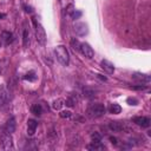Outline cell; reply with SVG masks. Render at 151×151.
I'll return each mask as SVG.
<instances>
[{
	"label": "cell",
	"instance_id": "cell-1",
	"mask_svg": "<svg viewBox=\"0 0 151 151\" xmlns=\"http://www.w3.org/2000/svg\"><path fill=\"white\" fill-rule=\"evenodd\" d=\"M54 53H55V57H57V60L64 65V66H67L68 63H70V55H68V51L67 48L64 46V45H59L54 48Z\"/></svg>",
	"mask_w": 151,
	"mask_h": 151
},
{
	"label": "cell",
	"instance_id": "cell-2",
	"mask_svg": "<svg viewBox=\"0 0 151 151\" xmlns=\"http://www.w3.org/2000/svg\"><path fill=\"white\" fill-rule=\"evenodd\" d=\"M104 113H105V106H104L103 104H100V103L91 104V105L87 107V114H88V117H91V118L101 117Z\"/></svg>",
	"mask_w": 151,
	"mask_h": 151
},
{
	"label": "cell",
	"instance_id": "cell-3",
	"mask_svg": "<svg viewBox=\"0 0 151 151\" xmlns=\"http://www.w3.org/2000/svg\"><path fill=\"white\" fill-rule=\"evenodd\" d=\"M33 22H34V26H35V38H37V41L40 45H45V42H46V33H45L44 27L41 26V24L35 21V18H33Z\"/></svg>",
	"mask_w": 151,
	"mask_h": 151
},
{
	"label": "cell",
	"instance_id": "cell-4",
	"mask_svg": "<svg viewBox=\"0 0 151 151\" xmlns=\"http://www.w3.org/2000/svg\"><path fill=\"white\" fill-rule=\"evenodd\" d=\"M1 147L4 150H13V139L11 133L4 132L1 134Z\"/></svg>",
	"mask_w": 151,
	"mask_h": 151
},
{
	"label": "cell",
	"instance_id": "cell-5",
	"mask_svg": "<svg viewBox=\"0 0 151 151\" xmlns=\"http://www.w3.org/2000/svg\"><path fill=\"white\" fill-rule=\"evenodd\" d=\"M8 100H9V94H8V91L5 86H1L0 87V109L4 110L7 104H8Z\"/></svg>",
	"mask_w": 151,
	"mask_h": 151
},
{
	"label": "cell",
	"instance_id": "cell-6",
	"mask_svg": "<svg viewBox=\"0 0 151 151\" xmlns=\"http://www.w3.org/2000/svg\"><path fill=\"white\" fill-rule=\"evenodd\" d=\"M73 27H74V31H76V33H77L78 35H80V37H84V35H86V34H87V32H88V26H87V24H85V22H81V21H78V22H76Z\"/></svg>",
	"mask_w": 151,
	"mask_h": 151
},
{
	"label": "cell",
	"instance_id": "cell-7",
	"mask_svg": "<svg viewBox=\"0 0 151 151\" xmlns=\"http://www.w3.org/2000/svg\"><path fill=\"white\" fill-rule=\"evenodd\" d=\"M81 53H83V55H85L86 58H88V59H91L93 55H94V51H93V48L87 44V42H83V44H80V50H79Z\"/></svg>",
	"mask_w": 151,
	"mask_h": 151
},
{
	"label": "cell",
	"instance_id": "cell-8",
	"mask_svg": "<svg viewBox=\"0 0 151 151\" xmlns=\"http://www.w3.org/2000/svg\"><path fill=\"white\" fill-rule=\"evenodd\" d=\"M100 65H101V68H103V70H104L106 73L112 74V73L114 72V66H113V64H112L111 61H109V60L104 59V60H101Z\"/></svg>",
	"mask_w": 151,
	"mask_h": 151
},
{
	"label": "cell",
	"instance_id": "cell-9",
	"mask_svg": "<svg viewBox=\"0 0 151 151\" xmlns=\"http://www.w3.org/2000/svg\"><path fill=\"white\" fill-rule=\"evenodd\" d=\"M133 122L138 125V126H142V127H149L150 126V119L147 117H136L133 119Z\"/></svg>",
	"mask_w": 151,
	"mask_h": 151
},
{
	"label": "cell",
	"instance_id": "cell-10",
	"mask_svg": "<svg viewBox=\"0 0 151 151\" xmlns=\"http://www.w3.org/2000/svg\"><path fill=\"white\" fill-rule=\"evenodd\" d=\"M37 126H38V123L37 120L34 119H28L27 120V134L28 136H33L35 130H37Z\"/></svg>",
	"mask_w": 151,
	"mask_h": 151
},
{
	"label": "cell",
	"instance_id": "cell-11",
	"mask_svg": "<svg viewBox=\"0 0 151 151\" xmlns=\"http://www.w3.org/2000/svg\"><path fill=\"white\" fill-rule=\"evenodd\" d=\"M15 131V119L13 117H11L6 124H5V132H8V133H13Z\"/></svg>",
	"mask_w": 151,
	"mask_h": 151
},
{
	"label": "cell",
	"instance_id": "cell-12",
	"mask_svg": "<svg viewBox=\"0 0 151 151\" xmlns=\"http://www.w3.org/2000/svg\"><path fill=\"white\" fill-rule=\"evenodd\" d=\"M1 38H2V40L5 41V44H6V45L12 44V42H13V40H14L13 33H12V32H8V31H4V32L1 33Z\"/></svg>",
	"mask_w": 151,
	"mask_h": 151
},
{
	"label": "cell",
	"instance_id": "cell-13",
	"mask_svg": "<svg viewBox=\"0 0 151 151\" xmlns=\"http://www.w3.org/2000/svg\"><path fill=\"white\" fill-rule=\"evenodd\" d=\"M109 127H110L112 131H114V132H119V131H123L124 124L120 123V122H111V123L109 124Z\"/></svg>",
	"mask_w": 151,
	"mask_h": 151
},
{
	"label": "cell",
	"instance_id": "cell-14",
	"mask_svg": "<svg viewBox=\"0 0 151 151\" xmlns=\"http://www.w3.org/2000/svg\"><path fill=\"white\" fill-rule=\"evenodd\" d=\"M68 107H72V106H74V104H77L78 103V97L77 96H74V93H72V94H70L68 96V98L64 101Z\"/></svg>",
	"mask_w": 151,
	"mask_h": 151
},
{
	"label": "cell",
	"instance_id": "cell-15",
	"mask_svg": "<svg viewBox=\"0 0 151 151\" xmlns=\"http://www.w3.org/2000/svg\"><path fill=\"white\" fill-rule=\"evenodd\" d=\"M87 149L88 150H96V151H101V150H105V146L100 143V142H92V144L87 145Z\"/></svg>",
	"mask_w": 151,
	"mask_h": 151
},
{
	"label": "cell",
	"instance_id": "cell-16",
	"mask_svg": "<svg viewBox=\"0 0 151 151\" xmlns=\"http://www.w3.org/2000/svg\"><path fill=\"white\" fill-rule=\"evenodd\" d=\"M109 111H110V113L118 114V113L122 112V107H120L119 104H117V103H112V104H110V106H109Z\"/></svg>",
	"mask_w": 151,
	"mask_h": 151
},
{
	"label": "cell",
	"instance_id": "cell-17",
	"mask_svg": "<svg viewBox=\"0 0 151 151\" xmlns=\"http://www.w3.org/2000/svg\"><path fill=\"white\" fill-rule=\"evenodd\" d=\"M133 78L137 80H140L143 83H149L150 81V76L149 74H143V73H134Z\"/></svg>",
	"mask_w": 151,
	"mask_h": 151
},
{
	"label": "cell",
	"instance_id": "cell-18",
	"mask_svg": "<svg viewBox=\"0 0 151 151\" xmlns=\"http://www.w3.org/2000/svg\"><path fill=\"white\" fill-rule=\"evenodd\" d=\"M31 111H32L33 114H35V116H40V114L42 113V107H41L40 104H33L32 107H31Z\"/></svg>",
	"mask_w": 151,
	"mask_h": 151
},
{
	"label": "cell",
	"instance_id": "cell-19",
	"mask_svg": "<svg viewBox=\"0 0 151 151\" xmlns=\"http://www.w3.org/2000/svg\"><path fill=\"white\" fill-rule=\"evenodd\" d=\"M63 105H64V100L63 99H55L53 103H52V107H53V110H55V111H59L61 107H63Z\"/></svg>",
	"mask_w": 151,
	"mask_h": 151
},
{
	"label": "cell",
	"instance_id": "cell-20",
	"mask_svg": "<svg viewBox=\"0 0 151 151\" xmlns=\"http://www.w3.org/2000/svg\"><path fill=\"white\" fill-rule=\"evenodd\" d=\"M24 79L29 80V81H33V80L37 79V73H35L34 71H29V72H27V73L24 76Z\"/></svg>",
	"mask_w": 151,
	"mask_h": 151
},
{
	"label": "cell",
	"instance_id": "cell-21",
	"mask_svg": "<svg viewBox=\"0 0 151 151\" xmlns=\"http://www.w3.org/2000/svg\"><path fill=\"white\" fill-rule=\"evenodd\" d=\"M22 40H24V46L27 47L29 45V34L26 28L24 29V33H22Z\"/></svg>",
	"mask_w": 151,
	"mask_h": 151
},
{
	"label": "cell",
	"instance_id": "cell-22",
	"mask_svg": "<svg viewBox=\"0 0 151 151\" xmlns=\"http://www.w3.org/2000/svg\"><path fill=\"white\" fill-rule=\"evenodd\" d=\"M70 44H71V47H72L74 51H79V50H80V42L78 41V39L72 38L71 41H70Z\"/></svg>",
	"mask_w": 151,
	"mask_h": 151
},
{
	"label": "cell",
	"instance_id": "cell-23",
	"mask_svg": "<svg viewBox=\"0 0 151 151\" xmlns=\"http://www.w3.org/2000/svg\"><path fill=\"white\" fill-rule=\"evenodd\" d=\"M91 139H92V142H100L101 140V136L98 132H93L91 134Z\"/></svg>",
	"mask_w": 151,
	"mask_h": 151
},
{
	"label": "cell",
	"instance_id": "cell-24",
	"mask_svg": "<svg viewBox=\"0 0 151 151\" xmlns=\"http://www.w3.org/2000/svg\"><path fill=\"white\" fill-rule=\"evenodd\" d=\"M127 104L129 105H137L138 104V100L136 99V98H132V97H130V98H127Z\"/></svg>",
	"mask_w": 151,
	"mask_h": 151
},
{
	"label": "cell",
	"instance_id": "cell-25",
	"mask_svg": "<svg viewBox=\"0 0 151 151\" xmlns=\"http://www.w3.org/2000/svg\"><path fill=\"white\" fill-rule=\"evenodd\" d=\"M59 116H60L61 118H70V117H71V112H70V111H61V112L59 113Z\"/></svg>",
	"mask_w": 151,
	"mask_h": 151
},
{
	"label": "cell",
	"instance_id": "cell-26",
	"mask_svg": "<svg viewBox=\"0 0 151 151\" xmlns=\"http://www.w3.org/2000/svg\"><path fill=\"white\" fill-rule=\"evenodd\" d=\"M81 15V12H79V11H77L76 12V9H74V12L71 14V17H72V19H78L79 17Z\"/></svg>",
	"mask_w": 151,
	"mask_h": 151
},
{
	"label": "cell",
	"instance_id": "cell-27",
	"mask_svg": "<svg viewBox=\"0 0 151 151\" xmlns=\"http://www.w3.org/2000/svg\"><path fill=\"white\" fill-rule=\"evenodd\" d=\"M22 7H24V9H25V12H27V13H32L33 12V8L31 7V6H28V5H22Z\"/></svg>",
	"mask_w": 151,
	"mask_h": 151
},
{
	"label": "cell",
	"instance_id": "cell-28",
	"mask_svg": "<svg viewBox=\"0 0 151 151\" xmlns=\"http://www.w3.org/2000/svg\"><path fill=\"white\" fill-rule=\"evenodd\" d=\"M73 12H74V9H73V5H68L67 8H66V13H67V14H72Z\"/></svg>",
	"mask_w": 151,
	"mask_h": 151
},
{
	"label": "cell",
	"instance_id": "cell-29",
	"mask_svg": "<svg viewBox=\"0 0 151 151\" xmlns=\"http://www.w3.org/2000/svg\"><path fill=\"white\" fill-rule=\"evenodd\" d=\"M131 88H133V90H145L146 86H145V85H143V86H142V85H140V86H132Z\"/></svg>",
	"mask_w": 151,
	"mask_h": 151
},
{
	"label": "cell",
	"instance_id": "cell-30",
	"mask_svg": "<svg viewBox=\"0 0 151 151\" xmlns=\"http://www.w3.org/2000/svg\"><path fill=\"white\" fill-rule=\"evenodd\" d=\"M110 140H111V143H112V144H117V139H116V138L110 137Z\"/></svg>",
	"mask_w": 151,
	"mask_h": 151
},
{
	"label": "cell",
	"instance_id": "cell-31",
	"mask_svg": "<svg viewBox=\"0 0 151 151\" xmlns=\"http://www.w3.org/2000/svg\"><path fill=\"white\" fill-rule=\"evenodd\" d=\"M5 17V14H0V18H4Z\"/></svg>",
	"mask_w": 151,
	"mask_h": 151
}]
</instances>
